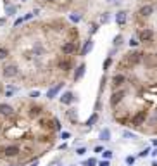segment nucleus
Segmentation results:
<instances>
[{
	"mask_svg": "<svg viewBox=\"0 0 157 166\" xmlns=\"http://www.w3.org/2000/svg\"><path fill=\"white\" fill-rule=\"evenodd\" d=\"M147 118H148V113H147L145 109H142V111H138V113L130 119V125L131 126H142V125L147 121Z\"/></svg>",
	"mask_w": 157,
	"mask_h": 166,
	"instance_id": "nucleus-1",
	"label": "nucleus"
},
{
	"mask_svg": "<svg viewBox=\"0 0 157 166\" xmlns=\"http://www.w3.org/2000/svg\"><path fill=\"white\" fill-rule=\"evenodd\" d=\"M142 61H143V54L140 52H131L126 55V62L130 66H136V64H140Z\"/></svg>",
	"mask_w": 157,
	"mask_h": 166,
	"instance_id": "nucleus-2",
	"label": "nucleus"
},
{
	"mask_svg": "<svg viewBox=\"0 0 157 166\" xmlns=\"http://www.w3.org/2000/svg\"><path fill=\"white\" fill-rule=\"evenodd\" d=\"M2 152H4V156L5 157H16L19 152H21V149H19V145H7V147H4L2 149Z\"/></svg>",
	"mask_w": 157,
	"mask_h": 166,
	"instance_id": "nucleus-3",
	"label": "nucleus"
},
{
	"mask_svg": "<svg viewBox=\"0 0 157 166\" xmlns=\"http://www.w3.org/2000/svg\"><path fill=\"white\" fill-rule=\"evenodd\" d=\"M125 95H126V90H116L112 95H111V106L116 107V104H119V102L125 99Z\"/></svg>",
	"mask_w": 157,
	"mask_h": 166,
	"instance_id": "nucleus-4",
	"label": "nucleus"
},
{
	"mask_svg": "<svg viewBox=\"0 0 157 166\" xmlns=\"http://www.w3.org/2000/svg\"><path fill=\"white\" fill-rule=\"evenodd\" d=\"M0 114L5 116V118H12V116H14V107H12L11 104L2 102V104H0Z\"/></svg>",
	"mask_w": 157,
	"mask_h": 166,
	"instance_id": "nucleus-5",
	"label": "nucleus"
},
{
	"mask_svg": "<svg viewBox=\"0 0 157 166\" xmlns=\"http://www.w3.org/2000/svg\"><path fill=\"white\" fill-rule=\"evenodd\" d=\"M76 48H78L76 42H66L64 45L60 47V50H62V54H64V55H71V54L76 52Z\"/></svg>",
	"mask_w": 157,
	"mask_h": 166,
	"instance_id": "nucleus-6",
	"label": "nucleus"
},
{
	"mask_svg": "<svg viewBox=\"0 0 157 166\" xmlns=\"http://www.w3.org/2000/svg\"><path fill=\"white\" fill-rule=\"evenodd\" d=\"M138 38H140V42H152L154 40V31L150 28H145V30H142L138 33Z\"/></svg>",
	"mask_w": 157,
	"mask_h": 166,
	"instance_id": "nucleus-7",
	"label": "nucleus"
},
{
	"mask_svg": "<svg viewBox=\"0 0 157 166\" xmlns=\"http://www.w3.org/2000/svg\"><path fill=\"white\" fill-rule=\"evenodd\" d=\"M62 87H64V81H62V83H57V85L52 87V88H49V90H47V99H49V101L55 99V97L59 95V92L62 90Z\"/></svg>",
	"mask_w": 157,
	"mask_h": 166,
	"instance_id": "nucleus-8",
	"label": "nucleus"
},
{
	"mask_svg": "<svg viewBox=\"0 0 157 166\" xmlns=\"http://www.w3.org/2000/svg\"><path fill=\"white\" fill-rule=\"evenodd\" d=\"M4 76L5 78H14V76H17V73H19V69H17V66L16 64H9V66H5L4 68Z\"/></svg>",
	"mask_w": 157,
	"mask_h": 166,
	"instance_id": "nucleus-9",
	"label": "nucleus"
},
{
	"mask_svg": "<svg viewBox=\"0 0 157 166\" xmlns=\"http://www.w3.org/2000/svg\"><path fill=\"white\" fill-rule=\"evenodd\" d=\"M60 104H64V106H71L73 102H74V94L73 92H64L62 95L59 97Z\"/></svg>",
	"mask_w": 157,
	"mask_h": 166,
	"instance_id": "nucleus-10",
	"label": "nucleus"
},
{
	"mask_svg": "<svg viewBox=\"0 0 157 166\" xmlns=\"http://www.w3.org/2000/svg\"><path fill=\"white\" fill-rule=\"evenodd\" d=\"M85 71H87V64H85V62H81V64L76 68V71H74V81L81 80L83 76H85Z\"/></svg>",
	"mask_w": 157,
	"mask_h": 166,
	"instance_id": "nucleus-11",
	"label": "nucleus"
},
{
	"mask_svg": "<svg viewBox=\"0 0 157 166\" xmlns=\"http://www.w3.org/2000/svg\"><path fill=\"white\" fill-rule=\"evenodd\" d=\"M126 21H128V12L118 11V14H116V23H118L119 26H123V24H126Z\"/></svg>",
	"mask_w": 157,
	"mask_h": 166,
	"instance_id": "nucleus-12",
	"label": "nucleus"
},
{
	"mask_svg": "<svg viewBox=\"0 0 157 166\" xmlns=\"http://www.w3.org/2000/svg\"><path fill=\"white\" fill-rule=\"evenodd\" d=\"M152 12H154V5H150V4H147V5H143L140 9V14L142 17H148V16H152Z\"/></svg>",
	"mask_w": 157,
	"mask_h": 166,
	"instance_id": "nucleus-13",
	"label": "nucleus"
},
{
	"mask_svg": "<svg viewBox=\"0 0 157 166\" xmlns=\"http://www.w3.org/2000/svg\"><path fill=\"white\" fill-rule=\"evenodd\" d=\"M125 81H126L125 75H114L112 76V83H114V87H116V88L123 87V85H125Z\"/></svg>",
	"mask_w": 157,
	"mask_h": 166,
	"instance_id": "nucleus-14",
	"label": "nucleus"
},
{
	"mask_svg": "<svg viewBox=\"0 0 157 166\" xmlns=\"http://www.w3.org/2000/svg\"><path fill=\"white\" fill-rule=\"evenodd\" d=\"M92 48H93V40H92V38H88L87 42H85V45H83L81 52H80V54H81V57H85V55H87V54L92 50Z\"/></svg>",
	"mask_w": 157,
	"mask_h": 166,
	"instance_id": "nucleus-15",
	"label": "nucleus"
},
{
	"mask_svg": "<svg viewBox=\"0 0 157 166\" xmlns=\"http://www.w3.org/2000/svg\"><path fill=\"white\" fill-rule=\"evenodd\" d=\"M98 137H100V140H104V142H109V140H111V130H109V128H104L102 132H100V135H98Z\"/></svg>",
	"mask_w": 157,
	"mask_h": 166,
	"instance_id": "nucleus-16",
	"label": "nucleus"
},
{
	"mask_svg": "<svg viewBox=\"0 0 157 166\" xmlns=\"http://www.w3.org/2000/svg\"><path fill=\"white\" fill-rule=\"evenodd\" d=\"M42 114V107H38V106H33L31 109H29V116H33V118H38Z\"/></svg>",
	"mask_w": 157,
	"mask_h": 166,
	"instance_id": "nucleus-17",
	"label": "nucleus"
},
{
	"mask_svg": "<svg viewBox=\"0 0 157 166\" xmlns=\"http://www.w3.org/2000/svg\"><path fill=\"white\" fill-rule=\"evenodd\" d=\"M97 119H98V114H97V113H93L92 116L87 119V126H93V125L97 123Z\"/></svg>",
	"mask_w": 157,
	"mask_h": 166,
	"instance_id": "nucleus-18",
	"label": "nucleus"
},
{
	"mask_svg": "<svg viewBox=\"0 0 157 166\" xmlns=\"http://www.w3.org/2000/svg\"><path fill=\"white\" fill-rule=\"evenodd\" d=\"M59 68L62 71H69L71 69V62H69V61H60V62H59Z\"/></svg>",
	"mask_w": 157,
	"mask_h": 166,
	"instance_id": "nucleus-19",
	"label": "nucleus"
},
{
	"mask_svg": "<svg viewBox=\"0 0 157 166\" xmlns=\"http://www.w3.org/2000/svg\"><path fill=\"white\" fill-rule=\"evenodd\" d=\"M126 164H128V166H133V164H135V161H136V157H135V156H126Z\"/></svg>",
	"mask_w": 157,
	"mask_h": 166,
	"instance_id": "nucleus-20",
	"label": "nucleus"
},
{
	"mask_svg": "<svg viewBox=\"0 0 157 166\" xmlns=\"http://www.w3.org/2000/svg\"><path fill=\"white\" fill-rule=\"evenodd\" d=\"M95 164H97V159L95 157H90V159H87L83 163V166H95Z\"/></svg>",
	"mask_w": 157,
	"mask_h": 166,
	"instance_id": "nucleus-21",
	"label": "nucleus"
},
{
	"mask_svg": "<svg viewBox=\"0 0 157 166\" xmlns=\"http://www.w3.org/2000/svg\"><path fill=\"white\" fill-rule=\"evenodd\" d=\"M102 156H104V159H111L112 157V150H109V149H104V152H102Z\"/></svg>",
	"mask_w": 157,
	"mask_h": 166,
	"instance_id": "nucleus-22",
	"label": "nucleus"
},
{
	"mask_svg": "<svg viewBox=\"0 0 157 166\" xmlns=\"http://www.w3.org/2000/svg\"><path fill=\"white\" fill-rule=\"evenodd\" d=\"M67 118H69L71 121H74V123L78 121V118L74 116V109H69V111H67Z\"/></svg>",
	"mask_w": 157,
	"mask_h": 166,
	"instance_id": "nucleus-23",
	"label": "nucleus"
},
{
	"mask_svg": "<svg viewBox=\"0 0 157 166\" xmlns=\"http://www.w3.org/2000/svg\"><path fill=\"white\" fill-rule=\"evenodd\" d=\"M16 14V7L14 5H7V16H14Z\"/></svg>",
	"mask_w": 157,
	"mask_h": 166,
	"instance_id": "nucleus-24",
	"label": "nucleus"
},
{
	"mask_svg": "<svg viewBox=\"0 0 157 166\" xmlns=\"http://www.w3.org/2000/svg\"><path fill=\"white\" fill-rule=\"evenodd\" d=\"M69 19L73 23H80V19H81V16H80V14H71L69 16Z\"/></svg>",
	"mask_w": 157,
	"mask_h": 166,
	"instance_id": "nucleus-25",
	"label": "nucleus"
},
{
	"mask_svg": "<svg viewBox=\"0 0 157 166\" xmlns=\"http://www.w3.org/2000/svg\"><path fill=\"white\" fill-rule=\"evenodd\" d=\"M150 152H152V150L148 149V147H147V149H143L142 152H138V156H140V157H147V156L150 154Z\"/></svg>",
	"mask_w": 157,
	"mask_h": 166,
	"instance_id": "nucleus-26",
	"label": "nucleus"
},
{
	"mask_svg": "<svg viewBox=\"0 0 157 166\" xmlns=\"http://www.w3.org/2000/svg\"><path fill=\"white\" fill-rule=\"evenodd\" d=\"M109 21H111V16H109L107 12H104L102 17H100V23H109Z\"/></svg>",
	"mask_w": 157,
	"mask_h": 166,
	"instance_id": "nucleus-27",
	"label": "nucleus"
},
{
	"mask_svg": "<svg viewBox=\"0 0 157 166\" xmlns=\"http://www.w3.org/2000/svg\"><path fill=\"white\" fill-rule=\"evenodd\" d=\"M121 43H123V37H121V35H118V37L114 38V45H116V47H119Z\"/></svg>",
	"mask_w": 157,
	"mask_h": 166,
	"instance_id": "nucleus-28",
	"label": "nucleus"
},
{
	"mask_svg": "<svg viewBox=\"0 0 157 166\" xmlns=\"http://www.w3.org/2000/svg\"><path fill=\"white\" fill-rule=\"evenodd\" d=\"M7 55H9V50L7 48H0V59H5Z\"/></svg>",
	"mask_w": 157,
	"mask_h": 166,
	"instance_id": "nucleus-29",
	"label": "nucleus"
},
{
	"mask_svg": "<svg viewBox=\"0 0 157 166\" xmlns=\"http://www.w3.org/2000/svg\"><path fill=\"white\" fill-rule=\"evenodd\" d=\"M111 62H112V59H111V57H107V59H105V62H104V71H107V69H109Z\"/></svg>",
	"mask_w": 157,
	"mask_h": 166,
	"instance_id": "nucleus-30",
	"label": "nucleus"
},
{
	"mask_svg": "<svg viewBox=\"0 0 157 166\" xmlns=\"http://www.w3.org/2000/svg\"><path fill=\"white\" fill-rule=\"evenodd\" d=\"M69 137H71L69 132H60V139H62V140H67Z\"/></svg>",
	"mask_w": 157,
	"mask_h": 166,
	"instance_id": "nucleus-31",
	"label": "nucleus"
},
{
	"mask_svg": "<svg viewBox=\"0 0 157 166\" xmlns=\"http://www.w3.org/2000/svg\"><path fill=\"white\" fill-rule=\"evenodd\" d=\"M123 135H125L126 139H136V135H135V133H131V132H128V130H126Z\"/></svg>",
	"mask_w": 157,
	"mask_h": 166,
	"instance_id": "nucleus-32",
	"label": "nucleus"
},
{
	"mask_svg": "<svg viewBox=\"0 0 157 166\" xmlns=\"http://www.w3.org/2000/svg\"><path fill=\"white\" fill-rule=\"evenodd\" d=\"M85 152H87V149H85V147H78V149H76V154H78V156H83Z\"/></svg>",
	"mask_w": 157,
	"mask_h": 166,
	"instance_id": "nucleus-33",
	"label": "nucleus"
},
{
	"mask_svg": "<svg viewBox=\"0 0 157 166\" xmlns=\"http://www.w3.org/2000/svg\"><path fill=\"white\" fill-rule=\"evenodd\" d=\"M128 43H130V47H136V45L140 43V40H135V38H131V40H130Z\"/></svg>",
	"mask_w": 157,
	"mask_h": 166,
	"instance_id": "nucleus-34",
	"label": "nucleus"
},
{
	"mask_svg": "<svg viewBox=\"0 0 157 166\" xmlns=\"http://www.w3.org/2000/svg\"><path fill=\"white\" fill-rule=\"evenodd\" d=\"M93 150H95V154H102V152H104V147H102V145H97Z\"/></svg>",
	"mask_w": 157,
	"mask_h": 166,
	"instance_id": "nucleus-35",
	"label": "nucleus"
},
{
	"mask_svg": "<svg viewBox=\"0 0 157 166\" xmlns=\"http://www.w3.org/2000/svg\"><path fill=\"white\" fill-rule=\"evenodd\" d=\"M29 97H33V99H36V97H40V92L35 90V92H29Z\"/></svg>",
	"mask_w": 157,
	"mask_h": 166,
	"instance_id": "nucleus-36",
	"label": "nucleus"
},
{
	"mask_svg": "<svg viewBox=\"0 0 157 166\" xmlns=\"http://www.w3.org/2000/svg\"><path fill=\"white\" fill-rule=\"evenodd\" d=\"M54 126H55V130H60V121L59 119H54Z\"/></svg>",
	"mask_w": 157,
	"mask_h": 166,
	"instance_id": "nucleus-37",
	"label": "nucleus"
},
{
	"mask_svg": "<svg viewBox=\"0 0 157 166\" xmlns=\"http://www.w3.org/2000/svg\"><path fill=\"white\" fill-rule=\"evenodd\" d=\"M98 166H111V163H109L107 159H104L102 163H98Z\"/></svg>",
	"mask_w": 157,
	"mask_h": 166,
	"instance_id": "nucleus-38",
	"label": "nucleus"
},
{
	"mask_svg": "<svg viewBox=\"0 0 157 166\" xmlns=\"http://www.w3.org/2000/svg\"><path fill=\"white\" fill-rule=\"evenodd\" d=\"M97 30H98V24H93V26H92V31H90V35H93V33H97Z\"/></svg>",
	"mask_w": 157,
	"mask_h": 166,
	"instance_id": "nucleus-39",
	"label": "nucleus"
},
{
	"mask_svg": "<svg viewBox=\"0 0 157 166\" xmlns=\"http://www.w3.org/2000/svg\"><path fill=\"white\" fill-rule=\"evenodd\" d=\"M22 21H24V19H22V17H17V19H16V23H14V26H19V24H21Z\"/></svg>",
	"mask_w": 157,
	"mask_h": 166,
	"instance_id": "nucleus-40",
	"label": "nucleus"
},
{
	"mask_svg": "<svg viewBox=\"0 0 157 166\" xmlns=\"http://www.w3.org/2000/svg\"><path fill=\"white\" fill-rule=\"evenodd\" d=\"M33 16H35V14H33V12H29V14H26V16L22 17V19H24V21H28V19H31Z\"/></svg>",
	"mask_w": 157,
	"mask_h": 166,
	"instance_id": "nucleus-41",
	"label": "nucleus"
},
{
	"mask_svg": "<svg viewBox=\"0 0 157 166\" xmlns=\"http://www.w3.org/2000/svg\"><path fill=\"white\" fill-rule=\"evenodd\" d=\"M150 154H152V156H155V157H157V149H154V150L150 152Z\"/></svg>",
	"mask_w": 157,
	"mask_h": 166,
	"instance_id": "nucleus-42",
	"label": "nucleus"
},
{
	"mask_svg": "<svg viewBox=\"0 0 157 166\" xmlns=\"http://www.w3.org/2000/svg\"><path fill=\"white\" fill-rule=\"evenodd\" d=\"M29 166H38V163H36V161H35V163H33V164H29Z\"/></svg>",
	"mask_w": 157,
	"mask_h": 166,
	"instance_id": "nucleus-43",
	"label": "nucleus"
},
{
	"mask_svg": "<svg viewBox=\"0 0 157 166\" xmlns=\"http://www.w3.org/2000/svg\"><path fill=\"white\" fill-rule=\"evenodd\" d=\"M152 166H157V161H154V163H152Z\"/></svg>",
	"mask_w": 157,
	"mask_h": 166,
	"instance_id": "nucleus-44",
	"label": "nucleus"
},
{
	"mask_svg": "<svg viewBox=\"0 0 157 166\" xmlns=\"http://www.w3.org/2000/svg\"><path fill=\"white\" fill-rule=\"evenodd\" d=\"M107 2H109V4H112V2H114V0H107Z\"/></svg>",
	"mask_w": 157,
	"mask_h": 166,
	"instance_id": "nucleus-45",
	"label": "nucleus"
}]
</instances>
